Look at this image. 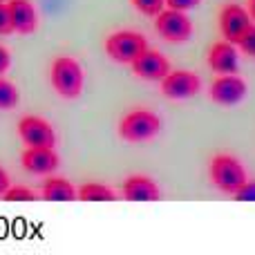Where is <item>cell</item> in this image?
<instances>
[{
	"instance_id": "cell-18",
	"label": "cell",
	"mask_w": 255,
	"mask_h": 255,
	"mask_svg": "<svg viewBox=\"0 0 255 255\" xmlns=\"http://www.w3.org/2000/svg\"><path fill=\"white\" fill-rule=\"evenodd\" d=\"M2 199L4 202H38V195L25 186H9L2 193Z\"/></svg>"
},
{
	"instance_id": "cell-14",
	"label": "cell",
	"mask_w": 255,
	"mask_h": 255,
	"mask_svg": "<svg viewBox=\"0 0 255 255\" xmlns=\"http://www.w3.org/2000/svg\"><path fill=\"white\" fill-rule=\"evenodd\" d=\"M9 18H11L13 31L18 34H34L36 25H38V13L31 0H7Z\"/></svg>"
},
{
	"instance_id": "cell-10",
	"label": "cell",
	"mask_w": 255,
	"mask_h": 255,
	"mask_svg": "<svg viewBox=\"0 0 255 255\" xmlns=\"http://www.w3.org/2000/svg\"><path fill=\"white\" fill-rule=\"evenodd\" d=\"M130 67H132V72L143 81H161L163 76L170 72V63H168V58L163 56L161 52L150 49V47H145L143 52L130 63Z\"/></svg>"
},
{
	"instance_id": "cell-20",
	"label": "cell",
	"mask_w": 255,
	"mask_h": 255,
	"mask_svg": "<svg viewBox=\"0 0 255 255\" xmlns=\"http://www.w3.org/2000/svg\"><path fill=\"white\" fill-rule=\"evenodd\" d=\"M235 45L240 47V52H242V54H247V56L255 58V25L249 27V29L242 34V38H240Z\"/></svg>"
},
{
	"instance_id": "cell-3",
	"label": "cell",
	"mask_w": 255,
	"mask_h": 255,
	"mask_svg": "<svg viewBox=\"0 0 255 255\" xmlns=\"http://www.w3.org/2000/svg\"><path fill=\"white\" fill-rule=\"evenodd\" d=\"M208 172H211L213 186L224 195H235L242 188L244 181L249 179L242 161H240L238 157H233V154H224V152L215 154V157L211 159Z\"/></svg>"
},
{
	"instance_id": "cell-26",
	"label": "cell",
	"mask_w": 255,
	"mask_h": 255,
	"mask_svg": "<svg viewBox=\"0 0 255 255\" xmlns=\"http://www.w3.org/2000/svg\"><path fill=\"white\" fill-rule=\"evenodd\" d=\"M249 16H251V20L255 22V0H249V7H247Z\"/></svg>"
},
{
	"instance_id": "cell-17",
	"label": "cell",
	"mask_w": 255,
	"mask_h": 255,
	"mask_svg": "<svg viewBox=\"0 0 255 255\" xmlns=\"http://www.w3.org/2000/svg\"><path fill=\"white\" fill-rule=\"evenodd\" d=\"M20 101V92L18 88L7 79H0V110H11Z\"/></svg>"
},
{
	"instance_id": "cell-13",
	"label": "cell",
	"mask_w": 255,
	"mask_h": 255,
	"mask_svg": "<svg viewBox=\"0 0 255 255\" xmlns=\"http://www.w3.org/2000/svg\"><path fill=\"white\" fill-rule=\"evenodd\" d=\"M20 163L31 175H52L61 166V157L54 148H29L20 154Z\"/></svg>"
},
{
	"instance_id": "cell-16",
	"label": "cell",
	"mask_w": 255,
	"mask_h": 255,
	"mask_svg": "<svg viewBox=\"0 0 255 255\" xmlns=\"http://www.w3.org/2000/svg\"><path fill=\"white\" fill-rule=\"evenodd\" d=\"M76 199H81V202H117L119 193L115 188H110L108 184L88 181L81 188H76Z\"/></svg>"
},
{
	"instance_id": "cell-24",
	"label": "cell",
	"mask_w": 255,
	"mask_h": 255,
	"mask_svg": "<svg viewBox=\"0 0 255 255\" xmlns=\"http://www.w3.org/2000/svg\"><path fill=\"white\" fill-rule=\"evenodd\" d=\"M9 65H11V54H9V49L0 47V76L9 70Z\"/></svg>"
},
{
	"instance_id": "cell-1",
	"label": "cell",
	"mask_w": 255,
	"mask_h": 255,
	"mask_svg": "<svg viewBox=\"0 0 255 255\" xmlns=\"http://www.w3.org/2000/svg\"><path fill=\"white\" fill-rule=\"evenodd\" d=\"M49 81H52V88L56 90L58 97L79 99L85 85L83 67L72 56H58L54 58L52 67H49Z\"/></svg>"
},
{
	"instance_id": "cell-15",
	"label": "cell",
	"mask_w": 255,
	"mask_h": 255,
	"mask_svg": "<svg viewBox=\"0 0 255 255\" xmlns=\"http://www.w3.org/2000/svg\"><path fill=\"white\" fill-rule=\"evenodd\" d=\"M40 197L45 202H76V188L65 177H49L40 186Z\"/></svg>"
},
{
	"instance_id": "cell-8",
	"label": "cell",
	"mask_w": 255,
	"mask_h": 255,
	"mask_svg": "<svg viewBox=\"0 0 255 255\" xmlns=\"http://www.w3.org/2000/svg\"><path fill=\"white\" fill-rule=\"evenodd\" d=\"M247 92V81L238 74H220L211 83V99L217 106H238L244 101Z\"/></svg>"
},
{
	"instance_id": "cell-27",
	"label": "cell",
	"mask_w": 255,
	"mask_h": 255,
	"mask_svg": "<svg viewBox=\"0 0 255 255\" xmlns=\"http://www.w3.org/2000/svg\"><path fill=\"white\" fill-rule=\"evenodd\" d=\"M2 2H7V0H2Z\"/></svg>"
},
{
	"instance_id": "cell-12",
	"label": "cell",
	"mask_w": 255,
	"mask_h": 255,
	"mask_svg": "<svg viewBox=\"0 0 255 255\" xmlns=\"http://www.w3.org/2000/svg\"><path fill=\"white\" fill-rule=\"evenodd\" d=\"M121 197L126 202H159L161 190L157 181L148 175H130L121 184Z\"/></svg>"
},
{
	"instance_id": "cell-4",
	"label": "cell",
	"mask_w": 255,
	"mask_h": 255,
	"mask_svg": "<svg viewBox=\"0 0 255 255\" xmlns=\"http://www.w3.org/2000/svg\"><path fill=\"white\" fill-rule=\"evenodd\" d=\"M154 18H157L154 20V29H157V34L166 43L181 45V43H188V38L193 36V20L188 18L186 11L163 7Z\"/></svg>"
},
{
	"instance_id": "cell-11",
	"label": "cell",
	"mask_w": 255,
	"mask_h": 255,
	"mask_svg": "<svg viewBox=\"0 0 255 255\" xmlns=\"http://www.w3.org/2000/svg\"><path fill=\"white\" fill-rule=\"evenodd\" d=\"M208 67L215 74H238L240 70V52L238 45L231 40H217L208 49Z\"/></svg>"
},
{
	"instance_id": "cell-6",
	"label": "cell",
	"mask_w": 255,
	"mask_h": 255,
	"mask_svg": "<svg viewBox=\"0 0 255 255\" xmlns=\"http://www.w3.org/2000/svg\"><path fill=\"white\" fill-rule=\"evenodd\" d=\"M161 94L170 101H184V99H193L202 90V81L195 72L188 70H170L161 81Z\"/></svg>"
},
{
	"instance_id": "cell-25",
	"label": "cell",
	"mask_w": 255,
	"mask_h": 255,
	"mask_svg": "<svg viewBox=\"0 0 255 255\" xmlns=\"http://www.w3.org/2000/svg\"><path fill=\"white\" fill-rule=\"evenodd\" d=\"M9 184H11V179H9L7 170H4V168H0V197H2V193L9 188Z\"/></svg>"
},
{
	"instance_id": "cell-9",
	"label": "cell",
	"mask_w": 255,
	"mask_h": 255,
	"mask_svg": "<svg viewBox=\"0 0 255 255\" xmlns=\"http://www.w3.org/2000/svg\"><path fill=\"white\" fill-rule=\"evenodd\" d=\"M253 25L249 11L238 2H229L222 7L220 11V31L224 36V40L238 43L242 38V34Z\"/></svg>"
},
{
	"instance_id": "cell-5",
	"label": "cell",
	"mask_w": 255,
	"mask_h": 255,
	"mask_svg": "<svg viewBox=\"0 0 255 255\" xmlns=\"http://www.w3.org/2000/svg\"><path fill=\"white\" fill-rule=\"evenodd\" d=\"M148 47V40L143 34L132 29L115 31L106 38V54L117 63H128L130 65L143 49Z\"/></svg>"
},
{
	"instance_id": "cell-22",
	"label": "cell",
	"mask_w": 255,
	"mask_h": 255,
	"mask_svg": "<svg viewBox=\"0 0 255 255\" xmlns=\"http://www.w3.org/2000/svg\"><path fill=\"white\" fill-rule=\"evenodd\" d=\"M13 31V25H11V18H9V9H7V2L0 0V36H7Z\"/></svg>"
},
{
	"instance_id": "cell-2",
	"label": "cell",
	"mask_w": 255,
	"mask_h": 255,
	"mask_svg": "<svg viewBox=\"0 0 255 255\" xmlns=\"http://www.w3.org/2000/svg\"><path fill=\"white\" fill-rule=\"evenodd\" d=\"M161 130V119L148 108H136L121 117L119 121V136L130 143H145L154 139Z\"/></svg>"
},
{
	"instance_id": "cell-19",
	"label": "cell",
	"mask_w": 255,
	"mask_h": 255,
	"mask_svg": "<svg viewBox=\"0 0 255 255\" xmlns=\"http://www.w3.org/2000/svg\"><path fill=\"white\" fill-rule=\"evenodd\" d=\"M132 7L136 9L143 16H157L163 7H166V0H130Z\"/></svg>"
},
{
	"instance_id": "cell-21",
	"label": "cell",
	"mask_w": 255,
	"mask_h": 255,
	"mask_svg": "<svg viewBox=\"0 0 255 255\" xmlns=\"http://www.w3.org/2000/svg\"><path fill=\"white\" fill-rule=\"evenodd\" d=\"M235 202H255V179H247L242 188L233 195Z\"/></svg>"
},
{
	"instance_id": "cell-23",
	"label": "cell",
	"mask_w": 255,
	"mask_h": 255,
	"mask_svg": "<svg viewBox=\"0 0 255 255\" xmlns=\"http://www.w3.org/2000/svg\"><path fill=\"white\" fill-rule=\"evenodd\" d=\"M202 0H166V7L170 9H179V11H190V9L199 7Z\"/></svg>"
},
{
	"instance_id": "cell-7",
	"label": "cell",
	"mask_w": 255,
	"mask_h": 255,
	"mask_svg": "<svg viewBox=\"0 0 255 255\" xmlns=\"http://www.w3.org/2000/svg\"><path fill=\"white\" fill-rule=\"evenodd\" d=\"M18 136L29 148H54L56 145V132L52 124L34 115H27L18 121Z\"/></svg>"
}]
</instances>
